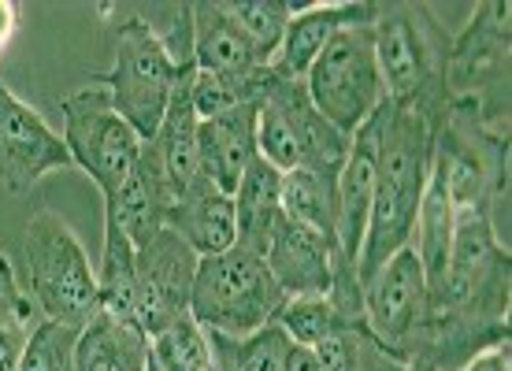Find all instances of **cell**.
<instances>
[{
    "instance_id": "obj_1",
    "label": "cell",
    "mask_w": 512,
    "mask_h": 371,
    "mask_svg": "<svg viewBox=\"0 0 512 371\" xmlns=\"http://www.w3.org/2000/svg\"><path fill=\"white\" fill-rule=\"evenodd\" d=\"M442 112L446 104L383 101L379 112L364 123L375 145V201L357 256L360 286L416 238V216L431 179L435 127Z\"/></svg>"
},
{
    "instance_id": "obj_2",
    "label": "cell",
    "mask_w": 512,
    "mask_h": 371,
    "mask_svg": "<svg viewBox=\"0 0 512 371\" xmlns=\"http://www.w3.org/2000/svg\"><path fill=\"white\" fill-rule=\"evenodd\" d=\"M431 179L442 182L453 216H494L509 193V130L490 127L472 104L449 101L435 127Z\"/></svg>"
},
{
    "instance_id": "obj_3",
    "label": "cell",
    "mask_w": 512,
    "mask_h": 371,
    "mask_svg": "<svg viewBox=\"0 0 512 371\" xmlns=\"http://www.w3.org/2000/svg\"><path fill=\"white\" fill-rule=\"evenodd\" d=\"M372 41L386 101H431L449 104L446 97V52L449 34L420 0H390L375 4Z\"/></svg>"
},
{
    "instance_id": "obj_4",
    "label": "cell",
    "mask_w": 512,
    "mask_h": 371,
    "mask_svg": "<svg viewBox=\"0 0 512 371\" xmlns=\"http://www.w3.org/2000/svg\"><path fill=\"white\" fill-rule=\"evenodd\" d=\"M286 305L275 275L268 271L264 256L234 245L227 253L205 256L197 264L190 294V320L205 334L223 338H245L264 331Z\"/></svg>"
},
{
    "instance_id": "obj_5",
    "label": "cell",
    "mask_w": 512,
    "mask_h": 371,
    "mask_svg": "<svg viewBox=\"0 0 512 371\" xmlns=\"http://www.w3.org/2000/svg\"><path fill=\"white\" fill-rule=\"evenodd\" d=\"M26 294L45 320L86 327L101 312L97 271L64 216L41 208L26 223Z\"/></svg>"
},
{
    "instance_id": "obj_6",
    "label": "cell",
    "mask_w": 512,
    "mask_h": 371,
    "mask_svg": "<svg viewBox=\"0 0 512 371\" xmlns=\"http://www.w3.org/2000/svg\"><path fill=\"white\" fill-rule=\"evenodd\" d=\"M190 67L193 60H179L167 38H160L153 30V23L130 15L116 30L112 67L104 75H93L90 82L104 86L119 116L127 119L141 141H149L164 119L179 78Z\"/></svg>"
},
{
    "instance_id": "obj_7",
    "label": "cell",
    "mask_w": 512,
    "mask_h": 371,
    "mask_svg": "<svg viewBox=\"0 0 512 371\" xmlns=\"http://www.w3.org/2000/svg\"><path fill=\"white\" fill-rule=\"evenodd\" d=\"M512 253L498 242L494 216H464L453 231L446 275L431 290V308L475 323H509Z\"/></svg>"
},
{
    "instance_id": "obj_8",
    "label": "cell",
    "mask_w": 512,
    "mask_h": 371,
    "mask_svg": "<svg viewBox=\"0 0 512 371\" xmlns=\"http://www.w3.org/2000/svg\"><path fill=\"white\" fill-rule=\"evenodd\" d=\"M509 0H483L446 52V97L472 104L490 127L509 130L512 26Z\"/></svg>"
},
{
    "instance_id": "obj_9",
    "label": "cell",
    "mask_w": 512,
    "mask_h": 371,
    "mask_svg": "<svg viewBox=\"0 0 512 371\" xmlns=\"http://www.w3.org/2000/svg\"><path fill=\"white\" fill-rule=\"evenodd\" d=\"M308 101L316 104L334 130L353 138L386 101L379 60H375L372 23L342 26L327 49L316 56V64L305 75Z\"/></svg>"
},
{
    "instance_id": "obj_10",
    "label": "cell",
    "mask_w": 512,
    "mask_h": 371,
    "mask_svg": "<svg viewBox=\"0 0 512 371\" xmlns=\"http://www.w3.org/2000/svg\"><path fill=\"white\" fill-rule=\"evenodd\" d=\"M60 119H64V145L71 153V164L97 182L104 201L116 197L138 164L141 138L116 112L108 90L90 82L86 90L67 93L60 101Z\"/></svg>"
},
{
    "instance_id": "obj_11",
    "label": "cell",
    "mask_w": 512,
    "mask_h": 371,
    "mask_svg": "<svg viewBox=\"0 0 512 371\" xmlns=\"http://www.w3.org/2000/svg\"><path fill=\"white\" fill-rule=\"evenodd\" d=\"M197 264H201V256L193 253L171 227H160L149 242L134 249V275H138L134 327L149 342L156 334H164L175 320L190 316Z\"/></svg>"
},
{
    "instance_id": "obj_12",
    "label": "cell",
    "mask_w": 512,
    "mask_h": 371,
    "mask_svg": "<svg viewBox=\"0 0 512 371\" xmlns=\"http://www.w3.org/2000/svg\"><path fill=\"white\" fill-rule=\"evenodd\" d=\"M431 316V290L423 279L416 249L390 256L372 279L364 282V323L375 342L401 364V353Z\"/></svg>"
},
{
    "instance_id": "obj_13",
    "label": "cell",
    "mask_w": 512,
    "mask_h": 371,
    "mask_svg": "<svg viewBox=\"0 0 512 371\" xmlns=\"http://www.w3.org/2000/svg\"><path fill=\"white\" fill-rule=\"evenodd\" d=\"M67 167L75 164L64 134H56L38 108H30L0 78V186L8 193H30L45 175Z\"/></svg>"
},
{
    "instance_id": "obj_14",
    "label": "cell",
    "mask_w": 512,
    "mask_h": 371,
    "mask_svg": "<svg viewBox=\"0 0 512 371\" xmlns=\"http://www.w3.org/2000/svg\"><path fill=\"white\" fill-rule=\"evenodd\" d=\"M190 52L197 75L227 82L231 90L242 93L245 101H256L264 75H268V64L256 56L249 38L227 15L223 0L190 4Z\"/></svg>"
},
{
    "instance_id": "obj_15",
    "label": "cell",
    "mask_w": 512,
    "mask_h": 371,
    "mask_svg": "<svg viewBox=\"0 0 512 371\" xmlns=\"http://www.w3.org/2000/svg\"><path fill=\"white\" fill-rule=\"evenodd\" d=\"M338 260H342L338 242L286 216H279L264 249V264L286 297H327Z\"/></svg>"
},
{
    "instance_id": "obj_16",
    "label": "cell",
    "mask_w": 512,
    "mask_h": 371,
    "mask_svg": "<svg viewBox=\"0 0 512 371\" xmlns=\"http://www.w3.org/2000/svg\"><path fill=\"white\" fill-rule=\"evenodd\" d=\"M375 0H327V4H301V12L290 19L282 34L279 52L271 56V71L279 78H297L305 82L308 67L327 49V41L353 23H372Z\"/></svg>"
},
{
    "instance_id": "obj_17",
    "label": "cell",
    "mask_w": 512,
    "mask_h": 371,
    "mask_svg": "<svg viewBox=\"0 0 512 371\" xmlns=\"http://www.w3.org/2000/svg\"><path fill=\"white\" fill-rule=\"evenodd\" d=\"M256 101L275 104L282 116L290 119V127L297 134V145H301V164L297 167H316V171H331V175H342V164L349 156V141L342 130H334L327 119L316 112V104L308 101L305 82L297 78H279L268 67L264 75V86L256 93Z\"/></svg>"
},
{
    "instance_id": "obj_18",
    "label": "cell",
    "mask_w": 512,
    "mask_h": 371,
    "mask_svg": "<svg viewBox=\"0 0 512 371\" xmlns=\"http://www.w3.org/2000/svg\"><path fill=\"white\" fill-rule=\"evenodd\" d=\"M197 153H201V175L219 193L231 197L242 182L245 167L260 156L256 153V101L227 108L212 119H201Z\"/></svg>"
},
{
    "instance_id": "obj_19",
    "label": "cell",
    "mask_w": 512,
    "mask_h": 371,
    "mask_svg": "<svg viewBox=\"0 0 512 371\" xmlns=\"http://www.w3.org/2000/svg\"><path fill=\"white\" fill-rule=\"evenodd\" d=\"M164 227L179 234L193 253L219 256L234 249L238 242V216H234V197L219 193L208 179H201L190 193H182L175 205L167 208Z\"/></svg>"
},
{
    "instance_id": "obj_20",
    "label": "cell",
    "mask_w": 512,
    "mask_h": 371,
    "mask_svg": "<svg viewBox=\"0 0 512 371\" xmlns=\"http://www.w3.org/2000/svg\"><path fill=\"white\" fill-rule=\"evenodd\" d=\"M375 201V145L368 127H360L349 141V156L338 175V249L346 260L357 264L364 231H368V216H372Z\"/></svg>"
},
{
    "instance_id": "obj_21",
    "label": "cell",
    "mask_w": 512,
    "mask_h": 371,
    "mask_svg": "<svg viewBox=\"0 0 512 371\" xmlns=\"http://www.w3.org/2000/svg\"><path fill=\"white\" fill-rule=\"evenodd\" d=\"M149 357L153 342L134 323L97 312L78 334L75 371H149Z\"/></svg>"
},
{
    "instance_id": "obj_22",
    "label": "cell",
    "mask_w": 512,
    "mask_h": 371,
    "mask_svg": "<svg viewBox=\"0 0 512 371\" xmlns=\"http://www.w3.org/2000/svg\"><path fill=\"white\" fill-rule=\"evenodd\" d=\"M279 193H282V171L256 156L253 164L245 167L238 190L231 193L234 216H238V242L234 245L264 256V249L271 242V231H275V223L282 216Z\"/></svg>"
},
{
    "instance_id": "obj_23",
    "label": "cell",
    "mask_w": 512,
    "mask_h": 371,
    "mask_svg": "<svg viewBox=\"0 0 512 371\" xmlns=\"http://www.w3.org/2000/svg\"><path fill=\"white\" fill-rule=\"evenodd\" d=\"M282 216L305 223L323 238H334L338 231V175L331 171H316V167H294L282 171V193H279Z\"/></svg>"
},
{
    "instance_id": "obj_24",
    "label": "cell",
    "mask_w": 512,
    "mask_h": 371,
    "mask_svg": "<svg viewBox=\"0 0 512 371\" xmlns=\"http://www.w3.org/2000/svg\"><path fill=\"white\" fill-rule=\"evenodd\" d=\"M134 297H138V275H134V242L104 219L101 268H97V301L101 312L112 320L134 323Z\"/></svg>"
},
{
    "instance_id": "obj_25",
    "label": "cell",
    "mask_w": 512,
    "mask_h": 371,
    "mask_svg": "<svg viewBox=\"0 0 512 371\" xmlns=\"http://www.w3.org/2000/svg\"><path fill=\"white\" fill-rule=\"evenodd\" d=\"M208 349H212L216 371H282L294 342L286 338L279 323H268L264 331L245 334V338L208 334Z\"/></svg>"
},
{
    "instance_id": "obj_26",
    "label": "cell",
    "mask_w": 512,
    "mask_h": 371,
    "mask_svg": "<svg viewBox=\"0 0 512 371\" xmlns=\"http://www.w3.org/2000/svg\"><path fill=\"white\" fill-rule=\"evenodd\" d=\"M223 8L249 38V45H253L264 64H271L290 19L301 12V4H294V0H223Z\"/></svg>"
},
{
    "instance_id": "obj_27",
    "label": "cell",
    "mask_w": 512,
    "mask_h": 371,
    "mask_svg": "<svg viewBox=\"0 0 512 371\" xmlns=\"http://www.w3.org/2000/svg\"><path fill=\"white\" fill-rule=\"evenodd\" d=\"M286 338L294 342V346H305V349H316L320 342H327L331 334L346 331V327H357V323H349L338 316V308L327 301V297H286V305L282 312L275 316Z\"/></svg>"
},
{
    "instance_id": "obj_28",
    "label": "cell",
    "mask_w": 512,
    "mask_h": 371,
    "mask_svg": "<svg viewBox=\"0 0 512 371\" xmlns=\"http://www.w3.org/2000/svg\"><path fill=\"white\" fill-rule=\"evenodd\" d=\"M153 360L160 371H216L212 349H208V334L190 316H182L164 334H156Z\"/></svg>"
},
{
    "instance_id": "obj_29",
    "label": "cell",
    "mask_w": 512,
    "mask_h": 371,
    "mask_svg": "<svg viewBox=\"0 0 512 371\" xmlns=\"http://www.w3.org/2000/svg\"><path fill=\"white\" fill-rule=\"evenodd\" d=\"M78 327L56 320H41L26 342L23 364L19 371H75V349H78Z\"/></svg>"
},
{
    "instance_id": "obj_30",
    "label": "cell",
    "mask_w": 512,
    "mask_h": 371,
    "mask_svg": "<svg viewBox=\"0 0 512 371\" xmlns=\"http://www.w3.org/2000/svg\"><path fill=\"white\" fill-rule=\"evenodd\" d=\"M256 153L279 171H294L301 164V145L290 119L268 101H256Z\"/></svg>"
},
{
    "instance_id": "obj_31",
    "label": "cell",
    "mask_w": 512,
    "mask_h": 371,
    "mask_svg": "<svg viewBox=\"0 0 512 371\" xmlns=\"http://www.w3.org/2000/svg\"><path fill=\"white\" fill-rule=\"evenodd\" d=\"M45 320L34 305V297L26 294V286L15 275V264L0 253V331L8 327H38Z\"/></svg>"
},
{
    "instance_id": "obj_32",
    "label": "cell",
    "mask_w": 512,
    "mask_h": 371,
    "mask_svg": "<svg viewBox=\"0 0 512 371\" xmlns=\"http://www.w3.org/2000/svg\"><path fill=\"white\" fill-rule=\"evenodd\" d=\"M30 334H34V327H8V331H0V371H19Z\"/></svg>"
},
{
    "instance_id": "obj_33",
    "label": "cell",
    "mask_w": 512,
    "mask_h": 371,
    "mask_svg": "<svg viewBox=\"0 0 512 371\" xmlns=\"http://www.w3.org/2000/svg\"><path fill=\"white\" fill-rule=\"evenodd\" d=\"M461 371H512L509 346H498V349H487V353H479V357L468 360Z\"/></svg>"
},
{
    "instance_id": "obj_34",
    "label": "cell",
    "mask_w": 512,
    "mask_h": 371,
    "mask_svg": "<svg viewBox=\"0 0 512 371\" xmlns=\"http://www.w3.org/2000/svg\"><path fill=\"white\" fill-rule=\"evenodd\" d=\"M19 30V4L15 0H0V56L8 49V41L15 38Z\"/></svg>"
},
{
    "instance_id": "obj_35",
    "label": "cell",
    "mask_w": 512,
    "mask_h": 371,
    "mask_svg": "<svg viewBox=\"0 0 512 371\" xmlns=\"http://www.w3.org/2000/svg\"><path fill=\"white\" fill-rule=\"evenodd\" d=\"M282 371H323L320 360H316V353L305 346H294L290 349V357H286V368Z\"/></svg>"
},
{
    "instance_id": "obj_36",
    "label": "cell",
    "mask_w": 512,
    "mask_h": 371,
    "mask_svg": "<svg viewBox=\"0 0 512 371\" xmlns=\"http://www.w3.org/2000/svg\"><path fill=\"white\" fill-rule=\"evenodd\" d=\"M379 371H412V368H405V364H397L394 357H386L383 364H379Z\"/></svg>"
}]
</instances>
